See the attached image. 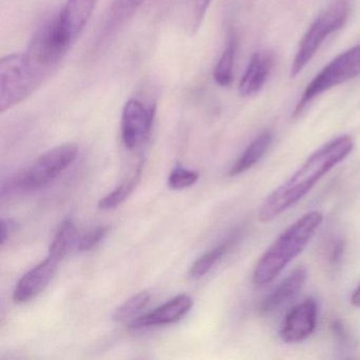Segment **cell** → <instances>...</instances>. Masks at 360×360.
Wrapping results in <instances>:
<instances>
[{
    "instance_id": "ac0fdd59",
    "label": "cell",
    "mask_w": 360,
    "mask_h": 360,
    "mask_svg": "<svg viewBox=\"0 0 360 360\" xmlns=\"http://www.w3.org/2000/svg\"><path fill=\"white\" fill-rule=\"evenodd\" d=\"M237 47V37L235 34H231L226 47H225L220 60L217 63L214 73H212L214 82L221 87H227L233 82Z\"/></svg>"
},
{
    "instance_id": "4316f807",
    "label": "cell",
    "mask_w": 360,
    "mask_h": 360,
    "mask_svg": "<svg viewBox=\"0 0 360 360\" xmlns=\"http://www.w3.org/2000/svg\"><path fill=\"white\" fill-rule=\"evenodd\" d=\"M351 303L356 307H360V284L358 288L354 290L351 297Z\"/></svg>"
},
{
    "instance_id": "5bb4252c",
    "label": "cell",
    "mask_w": 360,
    "mask_h": 360,
    "mask_svg": "<svg viewBox=\"0 0 360 360\" xmlns=\"http://www.w3.org/2000/svg\"><path fill=\"white\" fill-rule=\"evenodd\" d=\"M307 273L304 267H297L285 279L282 280L273 292L263 299L259 311L262 314H269L288 303L295 298L302 290L307 281Z\"/></svg>"
},
{
    "instance_id": "d4e9b609",
    "label": "cell",
    "mask_w": 360,
    "mask_h": 360,
    "mask_svg": "<svg viewBox=\"0 0 360 360\" xmlns=\"http://www.w3.org/2000/svg\"><path fill=\"white\" fill-rule=\"evenodd\" d=\"M343 250H345V243L343 241H338L335 243L332 252H330V261L332 263H338L341 260V257L343 255Z\"/></svg>"
},
{
    "instance_id": "ba28073f",
    "label": "cell",
    "mask_w": 360,
    "mask_h": 360,
    "mask_svg": "<svg viewBox=\"0 0 360 360\" xmlns=\"http://www.w3.org/2000/svg\"><path fill=\"white\" fill-rule=\"evenodd\" d=\"M157 108L136 98L124 105L121 117L122 141L126 148L134 149L148 140L153 130Z\"/></svg>"
},
{
    "instance_id": "8992f818",
    "label": "cell",
    "mask_w": 360,
    "mask_h": 360,
    "mask_svg": "<svg viewBox=\"0 0 360 360\" xmlns=\"http://www.w3.org/2000/svg\"><path fill=\"white\" fill-rule=\"evenodd\" d=\"M79 153L77 145H60L50 149L39 158L28 169L12 180L11 187L16 191H34L51 183L77 159Z\"/></svg>"
},
{
    "instance_id": "7c38bea8",
    "label": "cell",
    "mask_w": 360,
    "mask_h": 360,
    "mask_svg": "<svg viewBox=\"0 0 360 360\" xmlns=\"http://www.w3.org/2000/svg\"><path fill=\"white\" fill-rule=\"evenodd\" d=\"M193 301L188 295H180L172 300L157 307L155 311L134 318L130 323V328H147V326H164L174 323L182 319L193 307Z\"/></svg>"
},
{
    "instance_id": "6da1fadb",
    "label": "cell",
    "mask_w": 360,
    "mask_h": 360,
    "mask_svg": "<svg viewBox=\"0 0 360 360\" xmlns=\"http://www.w3.org/2000/svg\"><path fill=\"white\" fill-rule=\"evenodd\" d=\"M351 136H341L309 155L302 166L276 188L261 205L259 219L269 222L302 200L314 186L353 150Z\"/></svg>"
},
{
    "instance_id": "7a4b0ae2",
    "label": "cell",
    "mask_w": 360,
    "mask_h": 360,
    "mask_svg": "<svg viewBox=\"0 0 360 360\" xmlns=\"http://www.w3.org/2000/svg\"><path fill=\"white\" fill-rule=\"evenodd\" d=\"M323 221L321 212H307L286 229L263 254L255 269L252 280L257 285L271 283L311 241Z\"/></svg>"
},
{
    "instance_id": "d6986e66",
    "label": "cell",
    "mask_w": 360,
    "mask_h": 360,
    "mask_svg": "<svg viewBox=\"0 0 360 360\" xmlns=\"http://www.w3.org/2000/svg\"><path fill=\"white\" fill-rule=\"evenodd\" d=\"M143 162L138 165L134 174L128 180L124 181L120 186H117L112 193L103 198L98 203L101 210H112L120 204L123 203L138 186L142 176Z\"/></svg>"
},
{
    "instance_id": "52a82bcc",
    "label": "cell",
    "mask_w": 360,
    "mask_h": 360,
    "mask_svg": "<svg viewBox=\"0 0 360 360\" xmlns=\"http://www.w3.org/2000/svg\"><path fill=\"white\" fill-rule=\"evenodd\" d=\"M360 75V45L341 53L322 69L319 75L307 85L297 105L294 117H300L305 107L323 92L341 85Z\"/></svg>"
},
{
    "instance_id": "4fadbf2b",
    "label": "cell",
    "mask_w": 360,
    "mask_h": 360,
    "mask_svg": "<svg viewBox=\"0 0 360 360\" xmlns=\"http://www.w3.org/2000/svg\"><path fill=\"white\" fill-rule=\"evenodd\" d=\"M98 0H67L58 14V22L71 43L82 34L87 26Z\"/></svg>"
},
{
    "instance_id": "9c48e42d",
    "label": "cell",
    "mask_w": 360,
    "mask_h": 360,
    "mask_svg": "<svg viewBox=\"0 0 360 360\" xmlns=\"http://www.w3.org/2000/svg\"><path fill=\"white\" fill-rule=\"evenodd\" d=\"M317 303L309 298L292 307L285 316L280 337L284 342L295 343L304 340L317 326Z\"/></svg>"
},
{
    "instance_id": "8fae6325",
    "label": "cell",
    "mask_w": 360,
    "mask_h": 360,
    "mask_svg": "<svg viewBox=\"0 0 360 360\" xmlns=\"http://www.w3.org/2000/svg\"><path fill=\"white\" fill-rule=\"evenodd\" d=\"M145 1L146 0H112L98 35V48L108 45L109 41L117 37V32L136 15Z\"/></svg>"
},
{
    "instance_id": "9a60e30c",
    "label": "cell",
    "mask_w": 360,
    "mask_h": 360,
    "mask_svg": "<svg viewBox=\"0 0 360 360\" xmlns=\"http://www.w3.org/2000/svg\"><path fill=\"white\" fill-rule=\"evenodd\" d=\"M273 66L274 56L271 52L255 53L240 82V94L242 96H252L258 94L264 86Z\"/></svg>"
},
{
    "instance_id": "5b68a950",
    "label": "cell",
    "mask_w": 360,
    "mask_h": 360,
    "mask_svg": "<svg viewBox=\"0 0 360 360\" xmlns=\"http://www.w3.org/2000/svg\"><path fill=\"white\" fill-rule=\"evenodd\" d=\"M351 11L349 0H335L334 3L315 20L299 45L294 58L290 77H296L315 56L324 39L335 31L342 28Z\"/></svg>"
},
{
    "instance_id": "30bf717a",
    "label": "cell",
    "mask_w": 360,
    "mask_h": 360,
    "mask_svg": "<svg viewBox=\"0 0 360 360\" xmlns=\"http://www.w3.org/2000/svg\"><path fill=\"white\" fill-rule=\"evenodd\" d=\"M60 261L48 255L44 262L25 274L16 284L13 292L15 302L24 303L43 292L56 275Z\"/></svg>"
},
{
    "instance_id": "7402d4cb",
    "label": "cell",
    "mask_w": 360,
    "mask_h": 360,
    "mask_svg": "<svg viewBox=\"0 0 360 360\" xmlns=\"http://www.w3.org/2000/svg\"><path fill=\"white\" fill-rule=\"evenodd\" d=\"M200 174L195 170L185 169L181 166H176L168 178V185L172 189H183L193 186L199 180Z\"/></svg>"
},
{
    "instance_id": "603a6c76",
    "label": "cell",
    "mask_w": 360,
    "mask_h": 360,
    "mask_svg": "<svg viewBox=\"0 0 360 360\" xmlns=\"http://www.w3.org/2000/svg\"><path fill=\"white\" fill-rule=\"evenodd\" d=\"M108 231V227L101 226L94 229V231H89L83 237H79L77 250L79 252H87V250L96 248L98 244H100L105 239Z\"/></svg>"
},
{
    "instance_id": "2e32d148",
    "label": "cell",
    "mask_w": 360,
    "mask_h": 360,
    "mask_svg": "<svg viewBox=\"0 0 360 360\" xmlns=\"http://www.w3.org/2000/svg\"><path fill=\"white\" fill-rule=\"evenodd\" d=\"M271 142H273V134L271 131H264L259 134L233 164L229 172V176H239L254 167L262 159L263 155L271 146Z\"/></svg>"
},
{
    "instance_id": "e0dca14e",
    "label": "cell",
    "mask_w": 360,
    "mask_h": 360,
    "mask_svg": "<svg viewBox=\"0 0 360 360\" xmlns=\"http://www.w3.org/2000/svg\"><path fill=\"white\" fill-rule=\"evenodd\" d=\"M79 236L77 227L71 219H66L60 223L56 237L49 248V256L62 261L72 248H77Z\"/></svg>"
},
{
    "instance_id": "44dd1931",
    "label": "cell",
    "mask_w": 360,
    "mask_h": 360,
    "mask_svg": "<svg viewBox=\"0 0 360 360\" xmlns=\"http://www.w3.org/2000/svg\"><path fill=\"white\" fill-rule=\"evenodd\" d=\"M150 294L148 292H141L128 299L113 314V320L117 322L127 321L134 319L136 315L148 305Z\"/></svg>"
},
{
    "instance_id": "277c9868",
    "label": "cell",
    "mask_w": 360,
    "mask_h": 360,
    "mask_svg": "<svg viewBox=\"0 0 360 360\" xmlns=\"http://www.w3.org/2000/svg\"><path fill=\"white\" fill-rule=\"evenodd\" d=\"M71 45L56 15L37 29L25 52L35 70L47 79L56 70Z\"/></svg>"
},
{
    "instance_id": "cb8c5ba5",
    "label": "cell",
    "mask_w": 360,
    "mask_h": 360,
    "mask_svg": "<svg viewBox=\"0 0 360 360\" xmlns=\"http://www.w3.org/2000/svg\"><path fill=\"white\" fill-rule=\"evenodd\" d=\"M330 328H332L333 333H334L335 336L339 339L340 342H342L343 345H349L351 337H349L347 328H345L340 320H335Z\"/></svg>"
},
{
    "instance_id": "ffe728a7",
    "label": "cell",
    "mask_w": 360,
    "mask_h": 360,
    "mask_svg": "<svg viewBox=\"0 0 360 360\" xmlns=\"http://www.w3.org/2000/svg\"><path fill=\"white\" fill-rule=\"evenodd\" d=\"M235 241V239L226 240L220 245L206 252L201 258L198 259L193 263L191 271H189L191 277L193 278V279H200V278L204 277L221 260V258L229 252V248H231Z\"/></svg>"
},
{
    "instance_id": "3957f363",
    "label": "cell",
    "mask_w": 360,
    "mask_h": 360,
    "mask_svg": "<svg viewBox=\"0 0 360 360\" xmlns=\"http://www.w3.org/2000/svg\"><path fill=\"white\" fill-rule=\"evenodd\" d=\"M29 62L26 52H15L0 60V112L14 108L32 96L45 82Z\"/></svg>"
},
{
    "instance_id": "484cf974",
    "label": "cell",
    "mask_w": 360,
    "mask_h": 360,
    "mask_svg": "<svg viewBox=\"0 0 360 360\" xmlns=\"http://www.w3.org/2000/svg\"><path fill=\"white\" fill-rule=\"evenodd\" d=\"M9 221L1 220V244H5L12 231Z\"/></svg>"
}]
</instances>
